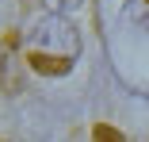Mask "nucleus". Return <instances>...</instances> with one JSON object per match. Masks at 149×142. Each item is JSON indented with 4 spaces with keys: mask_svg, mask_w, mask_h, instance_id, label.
Returning a JSON list of instances; mask_svg holds the SVG:
<instances>
[{
    "mask_svg": "<svg viewBox=\"0 0 149 142\" xmlns=\"http://www.w3.org/2000/svg\"><path fill=\"white\" fill-rule=\"evenodd\" d=\"M23 54H27V62H31V69H38L46 77H61V73L73 69L77 54H80V35L65 19V12H50V15H42L31 31H27Z\"/></svg>",
    "mask_w": 149,
    "mask_h": 142,
    "instance_id": "obj_1",
    "label": "nucleus"
},
{
    "mask_svg": "<svg viewBox=\"0 0 149 142\" xmlns=\"http://www.w3.org/2000/svg\"><path fill=\"white\" fill-rule=\"evenodd\" d=\"M42 4H46L50 12H73V8L80 4V0H42Z\"/></svg>",
    "mask_w": 149,
    "mask_h": 142,
    "instance_id": "obj_2",
    "label": "nucleus"
}]
</instances>
